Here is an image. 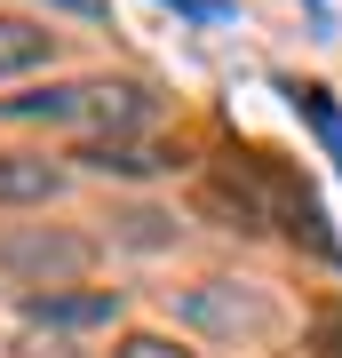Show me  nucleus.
<instances>
[{
	"mask_svg": "<svg viewBox=\"0 0 342 358\" xmlns=\"http://www.w3.org/2000/svg\"><path fill=\"white\" fill-rule=\"evenodd\" d=\"M72 159L96 167V176H152V167H167V152H143V143H80Z\"/></svg>",
	"mask_w": 342,
	"mask_h": 358,
	"instance_id": "6",
	"label": "nucleus"
},
{
	"mask_svg": "<svg viewBox=\"0 0 342 358\" xmlns=\"http://www.w3.org/2000/svg\"><path fill=\"white\" fill-rule=\"evenodd\" d=\"M183 16H223V0H176Z\"/></svg>",
	"mask_w": 342,
	"mask_h": 358,
	"instance_id": "11",
	"label": "nucleus"
},
{
	"mask_svg": "<svg viewBox=\"0 0 342 358\" xmlns=\"http://www.w3.org/2000/svg\"><path fill=\"white\" fill-rule=\"evenodd\" d=\"M0 271L56 294V287L96 271V239H80V231H0Z\"/></svg>",
	"mask_w": 342,
	"mask_h": 358,
	"instance_id": "2",
	"label": "nucleus"
},
{
	"mask_svg": "<svg viewBox=\"0 0 342 358\" xmlns=\"http://www.w3.org/2000/svg\"><path fill=\"white\" fill-rule=\"evenodd\" d=\"M8 120H56V128H80V143H127L152 120V96L136 80H56V88L32 96H0Z\"/></svg>",
	"mask_w": 342,
	"mask_h": 358,
	"instance_id": "1",
	"label": "nucleus"
},
{
	"mask_svg": "<svg viewBox=\"0 0 342 358\" xmlns=\"http://www.w3.org/2000/svg\"><path fill=\"white\" fill-rule=\"evenodd\" d=\"M112 310H120L112 294H32L24 319H40V327H104Z\"/></svg>",
	"mask_w": 342,
	"mask_h": 358,
	"instance_id": "4",
	"label": "nucleus"
},
{
	"mask_svg": "<svg viewBox=\"0 0 342 358\" xmlns=\"http://www.w3.org/2000/svg\"><path fill=\"white\" fill-rule=\"evenodd\" d=\"M112 358H199V350H183L176 334H120Z\"/></svg>",
	"mask_w": 342,
	"mask_h": 358,
	"instance_id": "9",
	"label": "nucleus"
},
{
	"mask_svg": "<svg viewBox=\"0 0 342 358\" xmlns=\"http://www.w3.org/2000/svg\"><path fill=\"white\" fill-rule=\"evenodd\" d=\"M48 8H64V16H88V24H104V16H112V0H48Z\"/></svg>",
	"mask_w": 342,
	"mask_h": 358,
	"instance_id": "10",
	"label": "nucleus"
},
{
	"mask_svg": "<svg viewBox=\"0 0 342 358\" xmlns=\"http://www.w3.org/2000/svg\"><path fill=\"white\" fill-rule=\"evenodd\" d=\"M223 287H231V279H207L199 294H191V319H215V327H271V303H263V294H239V303H231Z\"/></svg>",
	"mask_w": 342,
	"mask_h": 358,
	"instance_id": "5",
	"label": "nucleus"
},
{
	"mask_svg": "<svg viewBox=\"0 0 342 358\" xmlns=\"http://www.w3.org/2000/svg\"><path fill=\"white\" fill-rule=\"evenodd\" d=\"M294 103H303V120H311L318 136H327V152L342 159V120H334V103H327V88H311V80H303V88H294Z\"/></svg>",
	"mask_w": 342,
	"mask_h": 358,
	"instance_id": "8",
	"label": "nucleus"
},
{
	"mask_svg": "<svg viewBox=\"0 0 342 358\" xmlns=\"http://www.w3.org/2000/svg\"><path fill=\"white\" fill-rule=\"evenodd\" d=\"M40 56H48V32L24 24V16H0V80H8V72H32Z\"/></svg>",
	"mask_w": 342,
	"mask_h": 358,
	"instance_id": "7",
	"label": "nucleus"
},
{
	"mask_svg": "<svg viewBox=\"0 0 342 358\" xmlns=\"http://www.w3.org/2000/svg\"><path fill=\"white\" fill-rule=\"evenodd\" d=\"M64 192V159L48 152H0V207H48Z\"/></svg>",
	"mask_w": 342,
	"mask_h": 358,
	"instance_id": "3",
	"label": "nucleus"
}]
</instances>
